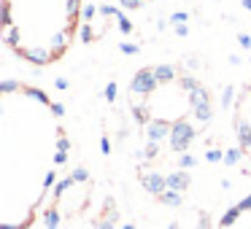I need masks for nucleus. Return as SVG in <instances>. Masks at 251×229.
<instances>
[{
	"instance_id": "obj_1",
	"label": "nucleus",
	"mask_w": 251,
	"mask_h": 229,
	"mask_svg": "<svg viewBox=\"0 0 251 229\" xmlns=\"http://www.w3.org/2000/svg\"><path fill=\"white\" fill-rule=\"evenodd\" d=\"M71 154L60 103L41 87H0V224L35 227Z\"/></svg>"
},
{
	"instance_id": "obj_2",
	"label": "nucleus",
	"mask_w": 251,
	"mask_h": 229,
	"mask_svg": "<svg viewBox=\"0 0 251 229\" xmlns=\"http://www.w3.org/2000/svg\"><path fill=\"white\" fill-rule=\"evenodd\" d=\"M84 0H0L3 44L27 65L51 68L73 49Z\"/></svg>"
},
{
	"instance_id": "obj_3",
	"label": "nucleus",
	"mask_w": 251,
	"mask_h": 229,
	"mask_svg": "<svg viewBox=\"0 0 251 229\" xmlns=\"http://www.w3.org/2000/svg\"><path fill=\"white\" fill-rule=\"evenodd\" d=\"M219 227H251V194L235 207H229L224 213V218L219 221Z\"/></svg>"
}]
</instances>
